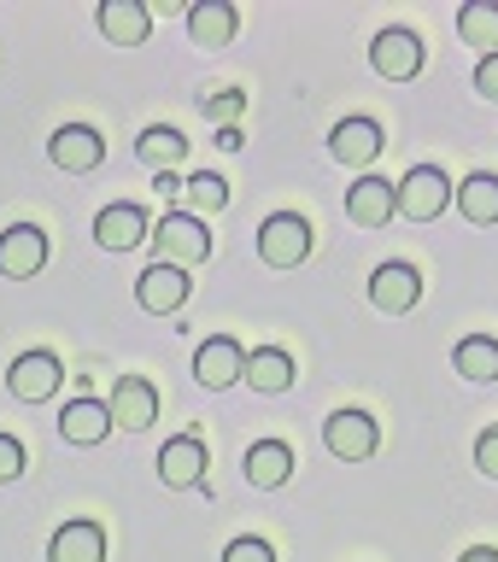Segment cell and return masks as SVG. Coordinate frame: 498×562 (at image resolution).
I'll list each match as a JSON object with an SVG mask.
<instances>
[{
	"label": "cell",
	"instance_id": "29",
	"mask_svg": "<svg viewBox=\"0 0 498 562\" xmlns=\"http://www.w3.org/2000/svg\"><path fill=\"white\" fill-rule=\"evenodd\" d=\"M223 562H276V551L264 539H253V533H241V539H229V551H223Z\"/></svg>",
	"mask_w": 498,
	"mask_h": 562
},
{
	"label": "cell",
	"instance_id": "24",
	"mask_svg": "<svg viewBox=\"0 0 498 562\" xmlns=\"http://www.w3.org/2000/svg\"><path fill=\"white\" fill-rule=\"evenodd\" d=\"M135 153H141V165H147V170H176V165H182V153H188V140H182V130H170V123H153V130H141Z\"/></svg>",
	"mask_w": 498,
	"mask_h": 562
},
{
	"label": "cell",
	"instance_id": "19",
	"mask_svg": "<svg viewBox=\"0 0 498 562\" xmlns=\"http://www.w3.org/2000/svg\"><path fill=\"white\" fill-rule=\"evenodd\" d=\"M241 469H246V481H253L258 492H276V486H288V474H294V446L288 439H258Z\"/></svg>",
	"mask_w": 498,
	"mask_h": 562
},
{
	"label": "cell",
	"instance_id": "7",
	"mask_svg": "<svg viewBox=\"0 0 498 562\" xmlns=\"http://www.w3.org/2000/svg\"><path fill=\"white\" fill-rule=\"evenodd\" d=\"M59 381H65V363L53 358V351H24V358H12V369H7V386H12L18 404H47L59 393Z\"/></svg>",
	"mask_w": 498,
	"mask_h": 562
},
{
	"label": "cell",
	"instance_id": "30",
	"mask_svg": "<svg viewBox=\"0 0 498 562\" xmlns=\"http://www.w3.org/2000/svg\"><path fill=\"white\" fill-rule=\"evenodd\" d=\"M475 469H482L487 481H498V428H487L482 439H475Z\"/></svg>",
	"mask_w": 498,
	"mask_h": 562
},
{
	"label": "cell",
	"instance_id": "2",
	"mask_svg": "<svg viewBox=\"0 0 498 562\" xmlns=\"http://www.w3.org/2000/svg\"><path fill=\"white\" fill-rule=\"evenodd\" d=\"M153 252H158V263L188 270V263H206V258H211V235H206L200 217L170 211V217H158V228H153Z\"/></svg>",
	"mask_w": 498,
	"mask_h": 562
},
{
	"label": "cell",
	"instance_id": "32",
	"mask_svg": "<svg viewBox=\"0 0 498 562\" xmlns=\"http://www.w3.org/2000/svg\"><path fill=\"white\" fill-rule=\"evenodd\" d=\"M475 94H482V100H498V53H487V59L475 65Z\"/></svg>",
	"mask_w": 498,
	"mask_h": 562
},
{
	"label": "cell",
	"instance_id": "22",
	"mask_svg": "<svg viewBox=\"0 0 498 562\" xmlns=\"http://www.w3.org/2000/svg\"><path fill=\"white\" fill-rule=\"evenodd\" d=\"M253 393H288L294 386V358L281 346H258V351H246V375H241Z\"/></svg>",
	"mask_w": 498,
	"mask_h": 562
},
{
	"label": "cell",
	"instance_id": "14",
	"mask_svg": "<svg viewBox=\"0 0 498 562\" xmlns=\"http://www.w3.org/2000/svg\"><path fill=\"white\" fill-rule=\"evenodd\" d=\"M387 147V140H381V123L376 117H341V123H334V130H329V153L334 158H341V165H376V153Z\"/></svg>",
	"mask_w": 498,
	"mask_h": 562
},
{
	"label": "cell",
	"instance_id": "8",
	"mask_svg": "<svg viewBox=\"0 0 498 562\" xmlns=\"http://www.w3.org/2000/svg\"><path fill=\"white\" fill-rule=\"evenodd\" d=\"M188 293H193V281L188 270H176V263H147L135 281V299H141V311H153V316H170V311H182L188 305Z\"/></svg>",
	"mask_w": 498,
	"mask_h": 562
},
{
	"label": "cell",
	"instance_id": "23",
	"mask_svg": "<svg viewBox=\"0 0 498 562\" xmlns=\"http://www.w3.org/2000/svg\"><path fill=\"white\" fill-rule=\"evenodd\" d=\"M452 200H457V211L475 223V228H487V223H498V176H487V170H475L464 188H452Z\"/></svg>",
	"mask_w": 498,
	"mask_h": 562
},
{
	"label": "cell",
	"instance_id": "26",
	"mask_svg": "<svg viewBox=\"0 0 498 562\" xmlns=\"http://www.w3.org/2000/svg\"><path fill=\"white\" fill-rule=\"evenodd\" d=\"M457 35H464L469 47H482V59L498 53V0H469V7L457 12Z\"/></svg>",
	"mask_w": 498,
	"mask_h": 562
},
{
	"label": "cell",
	"instance_id": "27",
	"mask_svg": "<svg viewBox=\"0 0 498 562\" xmlns=\"http://www.w3.org/2000/svg\"><path fill=\"white\" fill-rule=\"evenodd\" d=\"M182 200H188V217H211V211H223L229 205V182L223 176H211V170H200V176H188L182 182Z\"/></svg>",
	"mask_w": 498,
	"mask_h": 562
},
{
	"label": "cell",
	"instance_id": "17",
	"mask_svg": "<svg viewBox=\"0 0 498 562\" xmlns=\"http://www.w3.org/2000/svg\"><path fill=\"white\" fill-rule=\"evenodd\" d=\"M235 30H241V12L229 7V0H200V7H188V42L193 47L218 53V47L235 42Z\"/></svg>",
	"mask_w": 498,
	"mask_h": 562
},
{
	"label": "cell",
	"instance_id": "18",
	"mask_svg": "<svg viewBox=\"0 0 498 562\" xmlns=\"http://www.w3.org/2000/svg\"><path fill=\"white\" fill-rule=\"evenodd\" d=\"M153 228H147V211L141 205H106L95 217V240L106 246V252H130V246H141Z\"/></svg>",
	"mask_w": 498,
	"mask_h": 562
},
{
	"label": "cell",
	"instance_id": "16",
	"mask_svg": "<svg viewBox=\"0 0 498 562\" xmlns=\"http://www.w3.org/2000/svg\"><path fill=\"white\" fill-rule=\"evenodd\" d=\"M346 217L358 228H381L399 217V200H394V182H381V176H358V182L346 188Z\"/></svg>",
	"mask_w": 498,
	"mask_h": 562
},
{
	"label": "cell",
	"instance_id": "15",
	"mask_svg": "<svg viewBox=\"0 0 498 562\" xmlns=\"http://www.w3.org/2000/svg\"><path fill=\"white\" fill-rule=\"evenodd\" d=\"M95 24H100V35L112 47H141L153 35V12L141 7V0H100Z\"/></svg>",
	"mask_w": 498,
	"mask_h": 562
},
{
	"label": "cell",
	"instance_id": "31",
	"mask_svg": "<svg viewBox=\"0 0 498 562\" xmlns=\"http://www.w3.org/2000/svg\"><path fill=\"white\" fill-rule=\"evenodd\" d=\"M24 474V446L12 434H0V481H18Z\"/></svg>",
	"mask_w": 498,
	"mask_h": 562
},
{
	"label": "cell",
	"instance_id": "4",
	"mask_svg": "<svg viewBox=\"0 0 498 562\" xmlns=\"http://www.w3.org/2000/svg\"><path fill=\"white\" fill-rule=\"evenodd\" d=\"M323 446H329V457H341V463H364V457H376L381 428L369 411H334L323 422Z\"/></svg>",
	"mask_w": 498,
	"mask_h": 562
},
{
	"label": "cell",
	"instance_id": "20",
	"mask_svg": "<svg viewBox=\"0 0 498 562\" xmlns=\"http://www.w3.org/2000/svg\"><path fill=\"white\" fill-rule=\"evenodd\" d=\"M47 562H106V527L100 521H65L47 544Z\"/></svg>",
	"mask_w": 498,
	"mask_h": 562
},
{
	"label": "cell",
	"instance_id": "6",
	"mask_svg": "<svg viewBox=\"0 0 498 562\" xmlns=\"http://www.w3.org/2000/svg\"><path fill=\"white\" fill-rule=\"evenodd\" d=\"M47 158L65 176H88V170L106 165V140H100V130H88V123H59L47 140Z\"/></svg>",
	"mask_w": 498,
	"mask_h": 562
},
{
	"label": "cell",
	"instance_id": "12",
	"mask_svg": "<svg viewBox=\"0 0 498 562\" xmlns=\"http://www.w3.org/2000/svg\"><path fill=\"white\" fill-rule=\"evenodd\" d=\"M206 439L200 434H176L165 439V451H158V481L176 486V492H188V486H200L206 481Z\"/></svg>",
	"mask_w": 498,
	"mask_h": 562
},
{
	"label": "cell",
	"instance_id": "3",
	"mask_svg": "<svg viewBox=\"0 0 498 562\" xmlns=\"http://www.w3.org/2000/svg\"><path fill=\"white\" fill-rule=\"evenodd\" d=\"M394 200H399V217L434 223L440 211L452 205V182H446V170H440V165H417V170H405V182L394 188Z\"/></svg>",
	"mask_w": 498,
	"mask_h": 562
},
{
	"label": "cell",
	"instance_id": "13",
	"mask_svg": "<svg viewBox=\"0 0 498 562\" xmlns=\"http://www.w3.org/2000/svg\"><path fill=\"white\" fill-rule=\"evenodd\" d=\"M112 428H153L158 422V386L147 381V375H123L118 386H112Z\"/></svg>",
	"mask_w": 498,
	"mask_h": 562
},
{
	"label": "cell",
	"instance_id": "5",
	"mask_svg": "<svg viewBox=\"0 0 498 562\" xmlns=\"http://www.w3.org/2000/svg\"><path fill=\"white\" fill-rule=\"evenodd\" d=\"M369 65H376V77H387V82L422 77V42H417V30L387 24L376 42H369Z\"/></svg>",
	"mask_w": 498,
	"mask_h": 562
},
{
	"label": "cell",
	"instance_id": "11",
	"mask_svg": "<svg viewBox=\"0 0 498 562\" xmlns=\"http://www.w3.org/2000/svg\"><path fill=\"white\" fill-rule=\"evenodd\" d=\"M417 299H422V276L411 270V263H376V276H369V305L387 311V316H405V311H417Z\"/></svg>",
	"mask_w": 498,
	"mask_h": 562
},
{
	"label": "cell",
	"instance_id": "25",
	"mask_svg": "<svg viewBox=\"0 0 498 562\" xmlns=\"http://www.w3.org/2000/svg\"><path fill=\"white\" fill-rule=\"evenodd\" d=\"M452 363H457V375L464 381H498V340L493 334H469V340H457L452 351Z\"/></svg>",
	"mask_w": 498,
	"mask_h": 562
},
{
	"label": "cell",
	"instance_id": "10",
	"mask_svg": "<svg viewBox=\"0 0 498 562\" xmlns=\"http://www.w3.org/2000/svg\"><path fill=\"white\" fill-rule=\"evenodd\" d=\"M42 263H47V235L35 223H12L7 235H0V276L7 281L42 276Z\"/></svg>",
	"mask_w": 498,
	"mask_h": 562
},
{
	"label": "cell",
	"instance_id": "33",
	"mask_svg": "<svg viewBox=\"0 0 498 562\" xmlns=\"http://www.w3.org/2000/svg\"><path fill=\"white\" fill-rule=\"evenodd\" d=\"M457 562H498V551H493V544H469V551L457 557Z\"/></svg>",
	"mask_w": 498,
	"mask_h": 562
},
{
	"label": "cell",
	"instance_id": "21",
	"mask_svg": "<svg viewBox=\"0 0 498 562\" xmlns=\"http://www.w3.org/2000/svg\"><path fill=\"white\" fill-rule=\"evenodd\" d=\"M59 434L70 446H100V439L112 434V411H106L100 398H70L59 411Z\"/></svg>",
	"mask_w": 498,
	"mask_h": 562
},
{
	"label": "cell",
	"instance_id": "1",
	"mask_svg": "<svg viewBox=\"0 0 498 562\" xmlns=\"http://www.w3.org/2000/svg\"><path fill=\"white\" fill-rule=\"evenodd\" d=\"M258 258L270 263V270H299V263L311 258V223L299 217V211H276V217H264Z\"/></svg>",
	"mask_w": 498,
	"mask_h": 562
},
{
	"label": "cell",
	"instance_id": "28",
	"mask_svg": "<svg viewBox=\"0 0 498 562\" xmlns=\"http://www.w3.org/2000/svg\"><path fill=\"white\" fill-rule=\"evenodd\" d=\"M246 112V94H235V88H223V94H211L206 100V117L211 123H223V130H235V117Z\"/></svg>",
	"mask_w": 498,
	"mask_h": 562
},
{
	"label": "cell",
	"instance_id": "9",
	"mask_svg": "<svg viewBox=\"0 0 498 562\" xmlns=\"http://www.w3.org/2000/svg\"><path fill=\"white\" fill-rule=\"evenodd\" d=\"M241 375H246V351H241V340H229V334H211V340L193 351V381L211 386V393L235 386Z\"/></svg>",
	"mask_w": 498,
	"mask_h": 562
}]
</instances>
